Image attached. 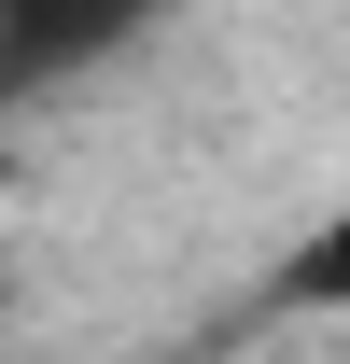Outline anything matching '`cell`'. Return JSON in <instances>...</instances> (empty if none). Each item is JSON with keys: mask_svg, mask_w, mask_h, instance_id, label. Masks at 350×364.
Segmentation results:
<instances>
[{"mask_svg": "<svg viewBox=\"0 0 350 364\" xmlns=\"http://www.w3.org/2000/svg\"><path fill=\"white\" fill-rule=\"evenodd\" d=\"M169 14H182V0H0V112L85 85V70H112V56L154 43Z\"/></svg>", "mask_w": 350, "mask_h": 364, "instance_id": "1", "label": "cell"}, {"mask_svg": "<svg viewBox=\"0 0 350 364\" xmlns=\"http://www.w3.org/2000/svg\"><path fill=\"white\" fill-rule=\"evenodd\" d=\"M266 309H280V322H336V336H350V182H336V210L266 267Z\"/></svg>", "mask_w": 350, "mask_h": 364, "instance_id": "2", "label": "cell"}]
</instances>
